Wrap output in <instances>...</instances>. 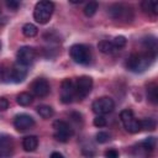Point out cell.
<instances>
[{"label":"cell","instance_id":"obj_32","mask_svg":"<svg viewBox=\"0 0 158 158\" xmlns=\"http://www.w3.org/2000/svg\"><path fill=\"white\" fill-rule=\"evenodd\" d=\"M0 49H1V42H0Z\"/></svg>","mask_w":158,"mask_h":158},{"label":"cell","instance_id":"obj_23","mask_svg":"<svg viewBox=\"0 0 158 158\" xmlns=\"http://www.w3.org/2000/svg\"><path fill=\"white\" fill-rule=\"evenodd\" d=\"M98 6H99L98 2H95V1L88 2V4L85 5V7H84V14H85V16H88V17L94 16L95 12H96V10H98Z\"/></svg>","mask_w":158,"mask_h":158},{"label":"cell","instance_id":"obj_9","mask_svg":"<svg viewBox=\"0 0 158 158\" xmlns=\"http://www.w3.org/2000/svg\"><path fill=\"white\" fill-rule=\"evenodd\" d=\"M31 91L35 96L37 98H44L49 94L51 91V86L49 83L47 81V79L44 78H37L32 81L31 84Z\"/></svg>","mask_w":158,"mask_h":158},{"label":"cell","instance_id":"obj_3","mask_svg":"<svg viewBox=\"0 0 158 158\" xmlns=\"http://www.w3.org/2000/svg\"><path fill=\"white\" fill-rule=\"evenodd\" d=\"M69 54L72 59L78 64H89L91 59L90 49L84 44H73L69 49Z\"/></svg>","mask_w":158,"mask_h":158},{"label":"cell","instance_id":"obj_6","mask_svg":"<svg viewBox=\"0 0 158 158\" xmlns=\"http://www.w3.org/2000/svg\"><path fill=\"white\" fill-rule=\"evenodd\" d=\"M53 130H54V138L59 142H67L72 135H73V130L69 126L68 122L63 121V120H57L53 122Z\"/></svg>","mask_w":158,"mask_h":158},{"label":"cell","instance_id":"obj_29","mask_svg":"<svg viewBox=\"0 0 158 158\" xmlns=\"http://www.w3.org/2000/svg\"><path fill=\"white\" fill-rule=\"evenodd\" d=\"M6 5H7V7H10L11 10H17V7L20 6V2L16 1V0H10V1H6Z\"/></svg>","mask_w":158,"mask_h":158},{"label":"cell","instance_id":"obj_33","mask_svg":"<svg viewBox=\"0 0 158 158\" xmlns=\"http://www.w3.org/2000/svg\"><path fill=\"white\" fill-rule=\"evenodd\" d=\"M0 14H1V7H0Z\"/></svg>","mask_w":158,"mask_h":158},{"label":"cell","instance_id":"obj_22","mask_svg":"<svg viewBox=\"0 0 158 158\" xmlns=\"http://www.w3.org/2000/svg\"><path fill=\"white\" fill-rule=\"evenodd\" d=\"M139 126H141V130H146V131H152L156 128V121L153 118H143V120H139Z\"/></svg>","mask_w":158,"mask_h":158},{"label":"cell","instance_id":"obj_31","mask_svg":"<svg viewBox=\"0 0 158 158\" xmlns=\"http://www.w3.org/2000/svg\"><path fill=\"white\" fill-rule=\"evenodd\" d=\"M51 158H64V156L62 153H59V152H53L51 154Z\"/></svg>","mask_w":158,"mask_h":158},{"label":"cell","instance_id":"obj_13","mask_svg":"<svg viewBox=\"0 0 158 158\" xmlns=\"http://www.w3.org/2000/svg\"><path fill=\"white\" fill-rule=\"evenodd\" d=\"M14 152V141L9 136L0 137V158H9Z\"/></svg>","mask_w":158,"mask_h":158},{"label":"cell","instance_id":"obj_7","mask_svg":"<svg viewBox=\"0 0 158 158\" xmlns=\"http://www.w3.org/2000/svg\"><path fill=\"white\" fill-rule=\"evenodd\" d=\"M91 109L96 114V115H100V116H104L106 114H110L112 112V110L115 109V102L109 96H102V98H99L96 99L93 105H91Z\"/></svg>","mask_w":158,"mask_h":158},{"label":"cell","instance_id":"obj_2","mask_svg":"<svg viewBox=\"0 0 158 158\" xmlns=\"http://www.w3.org/2000/svg\"><path fill=\"white\" fill-rule=\"evenodd\" d=\"M53 10H54V4L52 1H47V0L38 1L33 10V19L38 23L42 25L47 23L53 14Z\"/></svg>","mask_w":158,"mask_h":158},{"label":"cell","instance_id":"obj_10","mask_svg":"<svg viewBox=\"0 0 158 158\" xmlns=\"http://www.w3.org/2000/svg\"><path fill=\"white\" fill-rule=\"evenodd\" d=\"M75 99L74 83L70 79H64L60 85V101L63 104H69Z\"/></svg>","mask_w":158,"mask_h":158},{"label":"cell","instance_id":"obj_30","mask_svg":"<svg viewBox=\"0 0 158 158\" xmlns=\"http://www.w3.org/2000/svg\"><path fill=\"white\" fill-rule=\"evenodd\" d=\"M9 107V101L6 98H0V111H5Z\"/></svg>","mask_w":158,"mask_h":158},{"label":"cell","instance_id":"obj_4","mask_svg":"<svg viewBox=\"0 0 158 158\" xmlns=\"http://www.w3.org/2000/svg\"><path fill=\"white\" fill-rule=\"evenodd\" d=\"M120 118L121 122L125 127V130L130 133H137L141 131V126H139V120H137L133 115V112L130 109L122 110L120 114Z\"/></svg>","mask_w":158,"mask_h":158},{"label":"cell","instance_id":"obj_24","mask_svg":"<svg viewBox=\"0 0 158 158\" xmlns=\"http://www.w3.org/2000/svg\"><path fill=\"white\" fill-rule=\"evenodd\" d=\"M141 147H142V149H144L146 152L153 151V148L156 147V138H154V137H148V138H146L144 141L141 142Z\"/></svg>","mask_w":158,"mask_h":158},{"label":"cell","instance_id":"obj_12","mask_svg":"<svg viewBox=\"0 0 158 158\" xmlns=\"http://www.w3.org/2000/svg\"><path fill=\"white\" fill-rule=\"evenodd\" d=\"M10 73V80L14 83H21L27 77V67H23L19 63L14 64L11 69H9Z\"/></svg>","mask_w":158,"mask_h":158},{"label":"cell","instance_id":"obj_25","mask_svg":"<svg viewBox=\"0 0 158 158\" xmlns=\"http://www.w3.org/2000/svg\"><path fill=\"white\" fill-rule=\"evenodd\" d=\"M126 42H127V40H126L125 36H116V37L111 41V43L114 44V47H115L116 51H120L121 48H123V47L126 46Z\"/></svg>","mask_w":158,"mask_h":158},{"label":"cell","instance_id":"obj_21","mask_svg":"<svg viewBox=\"0 0 158 158\" xmlns=\"http://www.w3.org/2000/svg\"><path fill=\"white\" fill-rule=\"evenodd\" d=\"M22 33H23V36H26V37H28V38H31V37H35L37 33H38V30H37V27L33 25V23H25L23 25V27H22Z\"/></svg>","mask_w":158,"mask_h":158},{"label":"cell","instance_id":"obj_27","mask_svg":"<svg viewBox=\"0 0 158 158\" xmlns=\"http://www.w3.org/2000/svg\"><path fill=\"white\" fill-rule=\"evenodd\" d=\"M106 123H107V121H106V118H105L104 116L96 115V117L94 118V125H95L96 127H105Z\"/></svg>","mask_w":158,"mask_h":158},{"label":"cell","instance_id":"obj_19","mask_svg":"<svg viewBox=\"0 0 158 158\" xmlns=\"http://www.w3.org/2000/svg\"><path fill=\"white\" fill-rule=\"evenodd\" d=\"M16 101H17V104L21 105V106H28V105L32 104L33 98H32V95H31L30 93H20V94L17 95Z\"/></svg>","mask_w":158,"mask_h":158},{"label":"cell","instance_id":"obj_1","mask_svg":"<svg viewBox=\"0 0 158 158\" xmlns=\"http://www.w3.org/2000/svg\"><path fill=\"white\" fill-rule=\"evenodd\" d=\"M154 54L152 53H133L126 60V67L135 73L144 72L154 60Z\"/></svg>","mask_w":158,"mask_h":158},{"label":"cell","instance_id":"obj_16","mask_svg":"<svg viewBox=\"0 0 158 158\" xmlns=\"http://www.w3.org/2000/svg\"><path fill=\"white\" fill-rule=\"evenodd\" d=\"M142 9L151 14V15H157L158 14V2L157 1H153V0H144L142 1Z\"/></svg>","mask_w":158,"mask_h":158},{"label":"cell","instance_id":"obj_20","mask_svg":"<svg viewBox=\"0 0 158 158\" xmlns=\"http://www.w3.org/2000/svg\"><path fill=\"white\" fill-rule=\"evenodd\" d=\"M37 112H38V115H40L41 117H43V118H49V117H52L53 114H54L53 109H52L49 105H40V106H37Z\"/></svg>","mask_w":158,"mask_h":158},{"label":"cell","instance_id":"obj_17","mask_svg":"<svg viewBox=\"0 0 158 158\" xmlns=\"http://www.w3.org/2000/svg\"><path fill=\"white\" fill-rule=\"evenodd\" d=\"M98 48L101 53L104 54H112L114 52H116L114 44L111 43V41H101L98 43Z\"/></svg>","mask_w":158,"mask_h":158},{"label":"cell","instance_id":"obj_5","mask_svg":"<svg viewBox=\"0 0 158 158\" xmlns=\"http://www.w3.org/2000/svg\"><path fill=\"white\" fill-rule=\"evenodd\" d=\"M91 88H93V79L90 77L88 75L79 77L77 81L74 83L75 98H78L79 100H83L84 98L89 95V93L91 91Z\"/></svg>","mask_w":158,"mask_h":158},{"label":"cell","instance_id":"obj_28","mask_svg":"<svg viewBox=\"0 0 158 158\" xmlns=\"http://www.w3.org/2000/svg\"><path fill=\"white\" fill-rule=\"evenodd\" d=\"M105 158H118V152L114 148L105 151Z\"/></svg>","mask_w":158,"mask_h":158},{"label":"cell","instance_id":"obj_18","mask_svg":"<svg viewBox=\"0 0 158 158\" xmlns=\"http://www.w3.org/2000/svg\"><path fill=\"white\" fill-rule=\"evenodd\" d=\"M147 99L152 104H157L158 102V88H157V85L154 83L148 85V88H147Z\"/></svg>","mask_w":158,"mask_h":158},{"label":"cell","instance_id":"obj_11","mask_svg":"<svg viewBox=\"0 0 158 158\" xmlns=\"http://www.w3.org/2000/svg\"><path fill=\"white\" fill-rule=\"evenodd\" d=\"M14 126L17 131H26L35 126V120L27 114H19L14 118Z\"/></svg>","mask_w":158,"mask_h":158},{"label":"cell","instance_id":"obj_26","mask_svg":"<svg viewBox=\"0 0 158 158\" xmlns=\"http://www.w3.org/2000/svg\"><path fill=\"white\" fill-rule=\"evenodd\" d=\"M110 133L106 132V131H100L96 133V141L99 143H106L107 141H110Z\"/></svg>","mask_w":158,"mask_h":158},{"label":"cell","instance_id":"obj_8","mask_svg":"<svg viewBox=\"0 0 158 158\" xmlns=\"http://www.w3.org/2000/svg\"><path fill=\"white\" fill-rule=\"evenodd\" d=\"M16 59H17L19 64H21L23 67H28L36 59V51L30 46H23L17 51Z\"/></svg>","mask_w":158,"mask_h":158},{"label":"cell","instance_id":"obj_15","mask_svg":"<svg viewBox=\"0 0 158 158\" xmlns=\"http://www.w3.org/2000/svg\"><path fill=\"white\" fill-rule=\"evenodd\" d=\"M38 146V138L36 136H26L22 139V148L26 152H33Z\"/></svg>","mask_w":158,"mask_h":158},{"label":"cell","instance_id":"obj_14","mask_svg":"<svg viewBox=\"0 0 158 158\" xmlns=\"http://www.w3.org/2000/svg\"><path fill=\"white\" fill-rule=\"evenodd\" d=\"M109 14H110V16H111L112 19L120 20V19H123V17L127 16L128 9H127L125 5H122V4H114V5L110 6Z\"/></svg>","mask_w":158,"mask_h":158}]
</instances>
